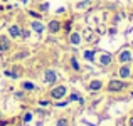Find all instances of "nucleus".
I'll return each instance as SVG.
<instances>
[{
	"instance_id": "1",
	"label": "nucleus",
	"mask_w": 133,
	"mask_h": 126,
	"mask_svg": "<svg viewBox=\"0 0 133 126\" xmlns=\"http://www.w3.org/2000/svg\"><path fill=\"white\" fill-rule=\"evenodd\" d=\"M125 87V82L123 81H110V84H108V91H111V93H118V91H121Z\"/></svg>"
},
{
	"instance_id": "2",
	"label": "nucleus",
	"mask_w": 133,
	"mask_h": 126,
	"mask_svg": "<svg viewBox=\"0 0 133 126\" xmlns=\"http://www.w3.org/2000/svg\"><path fill=\"white\" fill-rule=\"evenodd\" d=\"M64 94H66V87H64V86H57L56 89L51 91V96L54 97V99H61Z\"/></svg>"
},
{
	"instance_id": "3",
	"label": "nucleus",
	"mask_w": 133,
	"mask_h": 126,
	"mask_svg": "<svg viewBox=\"0 0 133 126\" xmlns=\"http://www.w3.org/2000/svg\"><path fill=\"white\" fill-rule=\"evenodd\" d=\"M56 79H57V74H56V71H51V69H47V71H45V82L52 84V82H56Z\"/></svg>"
},
{
	"instance_id": "4",
	"label": "nucleus",
	"mask_w": 133,
	"mask_h": 126,
	"mask_svg": "<svg viewBox=\"0 0 133 126\" xmlns=\"http://www.w3.org/2000/svg\"><path fill=\"white\" fill-rule=\"evenodd\" d=\"M9 47H10V42L7 37H0V52H5V51H9Z\"/></svg>"
},
{
	"instance_id": "5",
	"label": "nucleus",
	"mask_w": 133,
	"mask_h": 126,
	"mask_svg": "<svg viewBox=\"0 0 133 126\" xmlns=\"http://www.w3.org/2000/svg\"><path fill=\"white\" fill-rule=\"evenodd\" d=\"M47 29H49V32L54 34V32H57V30L61 29V24H59L57 20H52V22H49V27H47Z\"/></svg>"
},
{
	"instance_id": "6",
	"label": "nucleus",
	"mask_w": 133,
	"mask_h": 126,
	"mask_svg": "<svg viewBox=\"0 0 133 126\" xmlns=\"http://www.w3.org/2000/svg\"><path fill=\"white\" fill-rule=\"evenodd\" d=\"M120 61L121 62H130L131 61V52L130 51H123L120 54Z\"/></svg>"
},
{
	"instance_id": "7",
	"label": "nucleus",
	"mask_w": 133,
	"mask_h": 126,
	"mask_svg": "<svg viewBox=\"0 0 133 126\" xmlns=\"http://www.w3.org/2000/svg\"><path fill=\"white\" fill-rule=\"evenodd\" d=\"M32 29L36 30V32L42 34V32H44V25H42V22H39V20H34V22H32Z\"/></svg>"
},
{
	"instance_id": "8",
	"label": "nucleus",
	"mask_w": 133,
	"mask_h": 126,
	"mask_svg": "<svg viewBox=\"0 0 133 126\" xmlns=\"http://www.w3.org/2000/svg\"><path fill=\"white\" fill-rule=\"evenodd\" d=\"M9 32H10V36H12V37H19L20 36V27L19 25H12L9 29Z\"/></svg>"
},
{
	"instance_id": "9",
	"label": "nucleus",
	"mask_w": 133,
	"mask_h": 126,
	"mask_svg": "<svg viewBox=\"0 0 133 126\" xmlns=\"http://www.w3.org/2000/svg\"><path fill=\"white\" fill-rule=\"evenodd\" d=\"M99 62H101V66H108V64L111 62V55H110V54H103V55L99 57Z\"/></svg>"
},
{
	"instance_id": "10",
	"label": "nucleus",
	"mask_w": 133,
	"mask_h": 126,
	"mask_svg": "<svg viewBox=\"0 0 133 126\" xmlns=\"http://www.w3.org/2000/svg\"><path fill=\"white\" fill-rule=\"evenodd\" d=\"M130 74H131V71H130L128 66H123V67L120 69V76L121 78H130Z\"/></svg>"
},
{
	"instance_id": "11",
	"label": "nucleus",
	"mask_w": 133,
	"mask_h": 126,
	"mask_svg": "<svg viewBox=\"0 0 133 126\" xmlns=\"http://www.w3.org/2000/svg\"><path fill=\"white\" fill-rule=\"evenodd\" d=\"M101 86H103L101 81H93L89 84V91H98V89H101Z\"/></svg>"
},
{
	"instance_id": "12",
	"label": "nucleus",
	"mask_w": 133,
	"mask_h": 126,
	"mask_svg": "<svg viewBox=\"0 0 133 126\" xmlns=\"http://www.w3.org/2000/svg\"><path fill=\"white\" fill-rule=\"evenodd\" d=\"M79 42H81V37H79V34H71V44L78 45Z\"/></svg>"
},
{
	"instance_id": "13",
	"label": "nucleus",
	"mask_w": 133,
	"mask_h": 126,
	"mask_svg": "<svg viewBox=\"0 0 133 126\" xmlns=\"http://www.w3.org/2000/svg\"><path fill=\"white\" fill-rule=\"evenodd\" d=\"M71 66H72V69H74V71H79V64H78V61H76V57H71Z\"/></svg>"
},
{
	"instance_id": "14",
	"label": "nucleus",
	"mask_w": 133,
	"mask_h": 126,
	"mask_svg": "<svg viewBox=\"0 0 133 126\" xmlns=\"http://www.w3.org/2000/svg\"><path fill=\"white\" fill-rule=\"evenodd\" d=\"M84 57L88 59V61H93V59H94V52L93 51H86L84 52Z\"/></svg>"
},
{
	"instance_id": "15",
	"label": "nucleus",
	"mask_w": 133,
	"mask_h": 126,
	"mask_svg": "<svg viewBox=\"0 0 133 126\" xmlns=\"http://www.w3.org/2000/svg\"><path fill=\"white\" fill-rule=\"evenodd\" d=\"M22 86H24V89H29V91L34 89V84H32V82H24Z\"/></svg>"
},
{
	"instance_id": "16",
	"label": "nucleus",
	"mask_w": 133,
	"mask_h": 126,
	"mask_svg": "<svg viewBox=\"0 0 133 126\" xmlns=\"http://www.w3.org/2000/svg\"><path fill=\"white\" fill-rule=\"evenodd\" d=\"M30 120H32V113H27L25 116H24V123H29Z\"/></svg>"
},
{
	"instance_id": "17",
	"label": "nucleus",
	"mask_w": 133,
	"mask_h": 126,
	"mask_svg": "<svg viewBox=\"0 0 133 126\" xmlns=\"http://www.w3.org/2000/svg\"><path fill=\"white\" fill-rule=\"evenodd\" d=\"M56 126H68V120H59Z\"/></svg>"
},
{
	"instance_id": "18",
	"label": "nucleus",
	"mask_w": 133,
	"mask_h": 126,
	"mask_svg": "<svg viewBox=\"0 0 133 126\" xmlns=\"http://www.w3.org/2000/svg\"><path fill=\"white\" fill-rule=\"evenodd\" d=\"M20 36H22L24 39H27V37H29V32H27V30H20Z\"/></svg>"
},
{
	"instance_id": "19",
	"label": "nucleus",
	"mask_w": 133,
	"mask_h": 126,
	"mask_svg": "<svg viewBox=\"0 0 133 126\" xmlns=\"http://www.w3.org/2000/svg\"><path fill=\"white\" fill-rule=\"evenodd\" d=\"M88 0H86V2H81V3H78V9H83V7H86V5H88Z\"/></svg>"
},
{
	"instance_id": "20",
	"label": "nucleus",
	"mask_w": 133,
	"mask_h": 126,
	"mask_svg": "<svg viewBox=\"0 0 133 126\" xmlns=\"http://www.w3.org/2000/svg\"><path fill=\"white\" fill-rule=\"evenodd\" d=\"M30 15H32V17H36V19H37V17H41V13H37V12H32V10H30Z\"/></svg>"
},
{
	"instance_id": "21",
	"label": "nucleus",
	"mask_w": 133,
	"mask_h": 126,
	"mask_svg": "<svg viewBox=\"0 0 133 126\" xmlns=\"http://www.w3.org/2000/svg\"><path fill=\"white\" fill-rule=\"evenodd\" d=\"M128 124H130V126H133V118H131L130 121H128Z\"/></svg>"
},
{
	"instance_id": "22",
	"label": "nucleus",
	"mask_w": 133,
	"mask_h": 126,
	"mask_svg": "<svg viewBox=\"0 0 133 126\" xmlns=\"http://www.w3.org/2000/svg\"><path fill=\"white\" fill-rule=\"evenodd\" d=\"M131 96H133V93H131Z\"/></svg>"
}]
</instances>
